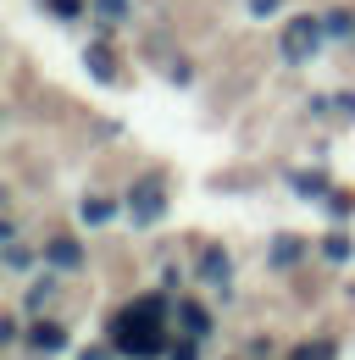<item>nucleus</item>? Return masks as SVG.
Instances as JSON below:
<instances>
[{"label": "nucleus", "mask_w": 355, "mask_h": 360, "mask_svg": "<svg viewBox=\"0 0 355 360\" xmlns=\"http://www.w3.org/2000/svg\"><path fill=\"white\" fill-rule=\"evenodd\" d=\"M161 211H167V183H161V178L133 183V194H128V217H133V222L150 227V222H161Z\"/></svg>", "instance_id": "obj_2"}, {"label": "nucleus", "mask_w": 355, "mask_h": 360, "mask_svg": "<svg viewBox=\"0 0 355 360\" xmlns=\"http://www.w3.org/2000/svg\"><path fill=\"white\" fill-rule=\"evenodd\" d=\"M28 349H34V355H61V349H67V333H61L56 321H44V327L28 333Z\"/></svg>", "instance_id": "obj_4"}, {"label": "nucleus", "mask_w": 355, "mask_h": 360, "mask_svg": "<svg viewBox=\"0 0 355 360\" xmlns=\"http://www.w3.org/2000/svg\"><path fill=\"white\" fill-rule=\"evenodd\" d=\"M6 266H11V271H28V250H23V244H17V238H11V244H6Z\"/></svg>", "instance_id": "obj_9"}, {"label": "nucleus", "mask_w": 355, "mask_h": 360, "mask_svg": "<svg viewBox=\"0 0 355 360\" xmlns=\"http://www.w3.org/2000/svg\"><path fill=\"white\" fill-rule=\"evenodd\" d=\"M250 11H256V17H266V11H278V0H250Z\"/></svg>", "instance_id": "obj_13"}, {"label": "nucleus", "mask_w": 355, "mask_h": 360, "mask_svg": "<svg viewBox=\"0 0 355 360\" xmlns=\"http://www.w3.org/2000/svg\"><path fill=\"white\" fill-rule=\"evenodd\" d=\"M111 344H117V355H133V360H156L167 349V305L156 300V294H144V300H133L128 311L111 321Z\"/></svg>", "instance_id": "obj_1"}, {"label": "nucleus", "mask_w": 355, "mask_h": 360, "mask_svg": "<svg viewBox=\"0 0 355 360\" xmlns=\"http://www.w3.org/2000/svg\"><path fill=\"white\" fill-rule=\"evenodd\" d=\"M84 222H111V205L106 200H84Z\"/></svg>", "instance_id": "obj_10"}, {"label": "nucleus", "mask_w": 355, "mask_h": 360, "mask_svg": "<svg viewBox=\"0 0 355 360\" xmlns=\"http://www.w3.org/2000/svg\"><path fill=\"white\" fill-rule=\"evenodd\" d=\"M200 277H206V283H228V255L211 250V255H206V266H200Z\"/></svg>", "instance_id": "obj_6"}, {"label": "nucleus", "mask_w": 355, "mask_h": 360, "mask_svg": "<svg viewBox=\"0 0 355 360\" xmlns=\"http://www.w3.org/2000/svg\"><path fill=\"white\" fill-rule=\"evenodd\" d=\"M89 67H94L100 78H111V56H106V50H89Z\"/></svg>", "instance_id": "obj_12"}, {"label": "nucleus", "mask_w": 355, "mask_h": 360, "mask_svg": "<svg viewBox=\"0 0 355 360\" xmlns=\"http://www.w3.org/2000/svg\"><path fill=\"white\" fill-rule=\"evenodd\" d=\"M178 311H183V327H189V333H194V338H200V333H206V316L194 311V305H178Z\"/></svg>", "instance_id": "obj_11"}, {"label": "nucleus", "mask_w": 355, "mask_h": 360, "mask_svg": "<svg viewBox=\"0 0 355 360\" xmlns=\"http://www.w3.org/2000/svg\"><path fill=\"white\" fill-rule=\"evenodd\" d=\"M50 266L73 271L78 266V244H73V238H50Z\"/></svg>", "instance_id": "obj_5"}, {"label": "nucleus", "mask_w": 355, "mask_h": 360, "mask_svg": "<svg viewBox=\"0 0 355 360\" xmlns=\"http://www.w3.org/2000/svg\"><path fill=\"white\" fill-rule=\"evenodd\" d=\"M272 255H278V266H294V255H300V238H278V244H272Z\"/></svg>", "instance_id": "obj_7"}, {"label": "nucleus", "mask_w": 355, "mask_h": 360, "mask_svg": "<svg viewBox=\"0 0 355 360\" xmlns=\"http://www.w3.org/2000/svg\"><path fill=\"white\" fill-rule=\"evenodd\" d=\"M173 360H194V344H178V355Z\"/></svg>", "instance_id": "obj_15"}, {"label": "nucleus", "mask_w": 355, "mask_h": 360, "mask_svg": "<svg viewBox=\"0 0 355 360\" xmlns=\"http://www.w3.org/2000/svg\"><path fill=\"white\" fill-rule=\"evenodd\" d=\"M289 360H333V344H300Z\"/></svg>", "instance_id": "obj_8"}, {"label": "nucleus", "mask_w": 355, "mask_h": 360, "mask_svg": "<svg viewBox=\"0 0 355 360\" xmlns=\"http://www.w3.org/2000/svg\"><path fill=\"white\" fill-rule=\"evenodd\" d=\"M100 11H106V17H117V11H123V0H100Z\"/></svg>", "instance_id": "obj_14"}, {"label": "nucleus", "mask_w": 355, "mask_h": 360, "mask_svg": "<svg viewBox=\"0 0 355 360\" xmlns=\"http://www.w3.org/2000/svg\"><path fill=\"white\" fill-rule=\"evenodd\" d=\"M322 50V22L316 17H294L283 28V61H311Z\"/></svg>", "instance_id": "obj_3"}]
</instances>
